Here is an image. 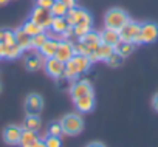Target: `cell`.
I'll use <instances>...</instances> for the list:
<instances>
[{"instance_id":"16","label":"cell","mask_w":158,"mask_h":147,"mask_svg":"<svg viewBox=\"0 0 158 147\" xmlns=\"http://www.w3.org/2000/svg\"><path fill=\"white\" fill-rule=\"evenodd\" d=\"M70 28H71V25L68 23L67 17H53V22H51L50 30H53L54 33H57L62 37H65V34L70 31Z\"/></svg>"},{"instance_id":"29","label":"cell","mask_w":158,"mask_h":147,"mask_svg":"<svg viewBox=\"0 0 158 147\" xmlns=\"http://www.w3.org/2000/svg\"><path fill=\"white\" fill-rule=\"evenodd\" d=\"M22 30H23V31H25L27 34H30L31 37H33L34 34H37V33L44 31V30H42V28H40V27H39L37 23H34V22H33L31 19H28V20H27V22H25V23L22 25Z\"/></svg>"},{"instance_id":"24","label":"cell","mask_w":158,"mask_h":147,"mask_svg":"<svg viewBox=\"0 0 158 147\" xmlns=\"http://www.w3.org/2000/svg\"><path fill=\"white\" fill-rule=\"evenodd\" d=\"M68 10L70 8L67 5H64L60 0H56V2L51 5V8H50V13H51L53 17H65L67 13H68Z\"/></svg>"},{"instance_id":"37","label":"cell","mask_w":158,"mask_h":147,"mask_svg":"<svg viewBox=\"0 0 158 147\" xmlns=\"http://www.w3.org/2000/svg\"><path fill=\"white\" fill-rule=\"evenodd\" d=\"M87 147H106L104 144H101V142H90Z\"/></svg>"},{"instance_id":"36","label":"cell","mask_w":158,"mask_h":147,"mask_svg":"<svg viewBox=\"0 0 158 147\" xmlns=\"http://www.w3.org/2000/svg\"><path fill=\"white\" fill-rule=\"evenodd\" d=\"M152 107H153L155 112H158V93L152 98Z\"/></svg>"},{"instance_id":"5","label":"cell","mask_w":158,"mask_h":147,"mask_svg":"<svg viewBox=\"0 0 158 147\" xmlns=\"http://www.w3.org/2000/svg\"><path fill=\"white\" fill-rule=\"evenodd\" d=\"M67 20L71 27L77 25V23H92V14L84 10V8H77V6H73L68 10L67 13Z\"/></svg>"},{"instance_id":"32","label":"cell","mask_w":158,"mask_h":147,"mask_svg":"<svg viewBox=\"0 0 158 147\" xmlns=\"http://www.w3.org/2000/svg\"><path fill=\"white\" fill-rule=\"evenodd\" d=\"M14 42V31L11 30H0V45H8Z\"/></svg>"},{"instance_id":"25","label":"cell","mask_w":158,"mask_h":147,"mask_svg":"<svg viewBox=\"0 0 158 147\" xmlns=\"http://www.w3.org/2000/svg\"><path fill=\"white\" fill-rule=\"evenodd\" d=\"M133 50H135V43H132V42H124V40H119V43L115 47V51L119 53L124 59H126L127 56H130V54L133 53Z\"/></svg>"},{"instance_id":"33","label":"cell","mask_w":158,"mask_h":147,"mask_svg":"<svg viewBox=\"0 0 158 147\" xmlns=\"http://www.w3.org/2000/svg\"><path fill=\"white\" fill-rule=\"evenodd\" d=\"M45 144H47V147H62L60 138L59 136H51V135H48L45 138Z\"/></svg>"},{"instance_id":"4","label":"cell","mask_w":158,"mask_h":147,"mask_svg":"<svg viewBox=\"0 0 158 147\" xmlns=\"http://www.w3.org/2000/svg\"><path fill=\"white\" fill-rule=\"evenodd\" d=\"M139 28H141V23L138 22H133V20H129L118 33H119V39L124 40V42H132V43H138V36H139Z\"/></svg>"},{"instance_id":"31","label":"cell","mask_w":158,"mask_h":147,"mask_svg":"<svg viewBox=\"0 0 158 147\" xmlns=\"http://www.w3.org/2000/svg\"><path fill=\"white\" fill-rule=\"evenodd\" d=\"M47 132H48V135H51V136H62V133H64V130H62V125H60V122L59 121H51L50 124H48V129H47Z\"/></svg>"},{"instance_id":"26","label":"cell","mask_w":158,"mask_h":147,"mask_svg":"<svg viewBox=\"0 0 158 147\" xmlns=\"http://www.w3.org/2000/svg\"><path fill=\"white\" fill-rule=\"evenodd\" d=\"M79 42H82V43H85V45H89V47H95V45H98V43H101V39H99V33H96V31H93V30H90L87 34H84L81 39H79Z\"/></svg>"},{"instance_id":"12","label":"cell","mask_w":158,"mask_h":147,"mask_svg":"<svg viewBox=\"0 0 158 147\" xmlns=\"http://www.w3.org/2000/svg\"><path fill=\"white\" fill-rule=\"evenodd\" d=\"M22 127L19 125H8L3 130V141L10 145H19L20 141V135H22Z\"/></svg>"},{"instance_id":"19","label":"cell","mask_w":158,"mask_h":147,"mask_svg":"<svg viewBox=\"0 0 158 147\" xmlns=\"http://www.w3.org/2000/svg\"><path fill=\"white\" fill-rule=\"evenodd\" d=\"M14 42L22 48V51H25V50H30V48H31V36H30V34H27L22 28H20V30H17V31H14Z\"/></svg>"},{"instance_id":"22","label":"cell","mask_w":158,"mask_h":147,"mask_svg":"<svg viewBox=\"0 0 158 147\" xmlns=\"http://www.w3.org/2000/svg\"><path fill=\"white\" fill-rule=\"evenodd\" d=\"M73 60L76 62V65H77V68H79V71H81V73H87L90 70L92 63H93L90 60V57L85 56V54H74L73 56Z\"/></svg>"},{"instance_id":"21","label":"cell","mask_w":158,"mask_h":147,"mask_svg":"<svg viewBox=\"0 0 158 147\" xmlns=\"http://www.w3.org/2000/svg\"><path fill=\"white\" fill-rule=\"evenodd\" d=\"M79 75H81V71H79V68H77L76 62L73 60V57H71L68 62H65V63H64V76H65L67 79L76 81V79L79 78Z\"/></svg>"},{"instance_id":"38","label":"cell","mask_w":158,"mask_h":147,"mask_svg":"<svg viewBox=\"0 0 158 147\" xmlns=\"http://www.w3.org/2000/svg\"><path fill=\"white\" fill-rule=\"evenodd\" d=\"M34 147H47V144H45V141H40V139H39V141L34 144Z\"/></svg>"},{"instance_id":"1","label":"cell","mask_w":158,"mask_h":147,"mask_svg":"<svg viewBox=\"0 0 158 147\" xmlns=\"http://www.w3.org/2000/svg\"><path fill=\"white\" fill-rule=\"evenodd\" d=\"M130 20L129 14L121 10V8H112L106 13V19H104V23H106V28H112V30H116L119 31L127 22Z\"/></svg>"},{"instance_id":"11","label":"cell","mask_w":158,"mask_h":147,"mask_svg":"<svg viewBox=\"0 0 158 147\" xmlns=\"http://www.w3.org/2000/svg\"><path fill=\"white\" fill-rule=\"evenodd\" d=\"M115 51L113 47L110 45H106V43H98L92 48V53H90V60L92 62H98V60H106L112 53Z\"/></svg>"},{"instance_id":"28","label":"cell","mask_w":158,"mask_h":147,"mask_svg":"<svg viewBox=\"0 0 158 147\" xmlns=\"http://www.w3.org/2000/svg\"><path fill=\"white\" fill-rule=\"evenodd\" d=\"M71 28H73V36L76 39H81L84 34H87L92 30V23H77V25H74Z\"/></svg>"},{"instance_id":"2","label":"cell","mask_w":158,"mask_h":147,"mask_svg":"<svg viewBox=\"0 0 158 147\" xmlns=\"http://www.w3.org/2000/svg\"><path fill=\"white\" fill-rule=\"evenodd\" d=\"M60 125H62V130H64L65 135H68V136H76V135H79V133L82 132V129H84V121H82V118L79 116V115L71 113V115H67V116L62 118Z\"/></svg>"},{"instance_id":"7","label":"cell","mask_w":158,"mask_h":147,"mask_svg":"<svg viewBox=\"0 0 158 147\" xmlns=\"http://www.w3.org/2000/svg\"><path fill=\"white\" fill-rule=\"evenodd\" d=\"M42 108H44V99H42L40 95L31 93V95L27 96V99H25V113L27 115L39 116Z\"/></svg>"},{"instance_id":"8","label":"cell","mask_w":158,"mask_h":147,"mask_svg":"<svg viewBox=\"0 0 158 147\" xmlns=\"http://www.w3.org/2000/svg\"><path fill=\"white\" fill-rule=\"evenodd\" d=\"M90 93H93V85H92L89 81H85V79L76 81V82L71 85V88H70V95H71L73 101L77 99V98H81V96L90 95Z\"/></svg>"},{"instance_id":"9","label":"cell","mask_w":158,"mask_h":147,"mask_svg":"<svg viewBox=\"0 0 158 147\" xmlns=\"http://www.w3.org/2000/svg\"><path fill=\"white\" fill-rule=\"evenodd\" d=\"M73 56H74V45H73L70 40H65V39L60 40L59 45H57V50H56L54 57L65 63V62H68Z\"/></svg>"},{"instance_id":"30","label":"cell","mask_w":158,"mask_h":147,"mask_svg":"<svg viewBox=\"0 0 158 147\" xmlns=\"http://www.w3.org/2000/svg\"><path fill=\"white\" fill-rule=\"evenodd\" d=\"M106 62H107V65L109 67H112V68H116V67H121L123 65V62H124V57L119 54V53H116V51H113L107 59H106Z\"/></svg>"},{"instance_id":"41","label":"cell","mask_w":158,"mask_h":147,"mask_svg":"<svg viewBox=\"0 0 158 147\" xmlns=\"http://www.w3.org/2000/svg\"><path fill=\"white\" fill-rule=\"evenodd\" d=\"M0 92H2V85H0Z\"/></svg>"},{"instance_id":"17","label":"cell","mask_w":158,"mask_h":147,"mask_svg":"<svg viewBox=\"0 0 158 147\" xmlns=\"http://www.w3.org/2000/svg\"><path fill=\"white\" fill-rule=\"evenodd\" d=\"M20 54H22V48L16 42L8 43V45H2V56H3V59L14 60V59L20 57Z\"/></svg>"},{"instance_id":"15","label":"cell","mask_w":158,"mask_h":147,"mask_svg":"<svg viewBox=\"0 0 158 147\" xmlns=\"http://www.w3.org/2000/svg\"><path fill=\"white\" fill-rule=\"evenodd\" d=\"M25 67H27V70L28 71H37L40 67H44V60H42V54L40 53H36V51H33V53H28L27 56H25Z\"/></svg>"},{"instance_id":"18","label":"cell","mask_w":158,"mask_h":147,"mask_svg":"<svg viewBox=\"0 0 158 147\" xmlns=\"http://www.w3.org/2000/svg\"><path fill=\"white\" fill-rule=\"evenodd\" d=\"M59 42H60V40H56V39H50V37H48V40H47V42L40 47V50H39V53L42 54V57H45V59L54 57Z\"/></svg>"},{"instance_id":"34","label":"cell","mask_w":158,"mask_h":147,"mask_svg":"<svg viewBox=\"0 0 158 147\" xmlns=\"http://www.w3.org/2000/svg\"><path fill=\"white\" fill-rule=\"evenodd\" d=\"M56 2V0H36V5L37 6H42V8H51V5Z\"/></svg>"},{"instance_id":"6","label":"cell","mask_w":158,"mask_h":147,"mask_svg":"<svg viewBox=\"0 0 158 147\" xmlns=\"http://www.w3.org/2000/svg\"><path fill=\"white\" fill-rule=\"evenodd\" d=\"M30 19H31L34 23H37L42 30L50 28V27H51V22H53V16H51L50 10H48V8H42V6H36V8L31 11Z\"/></svg>"},{"instance_id":"13","label":"cell","mask_w":158,"mask_h":147,"mask_svg":"<svg viewBox=\"0 0 158 147\" xmlns=\"http://www.w3.org/2000/svg\"><path fill=\"white\" fill-rule=\"evenodd\" d=\"M74 105H76L77 112H81V113H89V112H92V110L95 108V96H93V93L74 99Z\"/></svg>"},{"instance_id":"35","label":"cell","mask_w":158,"mask_h":147,"mask_svg":"<svg viewBox=\"0 0 158 147\" xmlns=\"http://www.w3.org/2000/svg\"><path fill=\"white\" fill-rule=\"evenodd\" d=\"M60 2H62L64 5H67L68 8H73V6H76V0H60Z\"/></svg>"},{"instance_id":"3","label":"cell","mask_w":158,"mask_h":147,"mask_svg":"<svg viewBox=\"0 0 158 147\" xmlns=\"http://www.w3.org/2000/svg\"><path fill=\"white\" fill-rule=\"evenodd\" d=\"M158 39V23L155 22H143L139 28L138 43H153Z\"/></svg>"},{"instance_id":"23","label":"cell","mask_w":158,"mask_h":147,"mask_svg":"<svg viewBox=\"0 0 158 147\" xmlns=\"http://www.w3.org/2000/svg\"><path fill=\"white\" fill-rule=\"evenodd\" d=\"M42 122H40V118L39 116H34V115H27L23 124H22V129L23 130H31V132H37L40 129Z\"/></svg>"},{"instance_id":"39","label":"cell","mask_w":158,"mask_h":147,"mask_svg":"<svg viewBox=\"0 0 158 147\" xmlns=\"http://www.w3.org/2000/svg\"><path fill=\"white\" fill-rule=\"evenodd\" d=\"M8 2H10V0H0V6H5Z\"/></svg>"},{"instance_id":"10","label":"cell","mask_w":158,"mask_h":147,"mask_svg":"<svg viewBox=\"0 0 158 147\" xmlns=\"http://www.w3.org/2000/svg\"><path fill=\"white\" fill-rule=\"evenodd\" d=\"M44 68H45V71L48 73L51 78H60V76H64V62H60L56 57L45 59Z\"/></svg>"},{"instance_id":"40","label":"cell","mask_w":158,"mask_h":147,"mask_svg":"<svg viewBox=\"0 0 158 147\" xmlns=\"http://www.w3.org/2000/svg\"><path fill=\"white\" fill-rule=\"evenodd\" d=\"M0 59H3V56H2V45H0Z\"/></svg>"},{"instance_id":"14","label":"cell","mask_w":158,"mask_h":147,"mask_svg":"<svg viewBox=\"0 0 158 147\" xmlns=\"http://www.w3.org/2000/svg\"><path fill=\"white\" fill-rule=\"evenodd\" d=\"M99 39H101V43H106V45H110V47H116L119 43V33L116 30H112V28H106L99 33Z\"/></svg>"},{"instance_id":"20","label":"cell","mask_w":158,"mask_h":147,"mask_svg":"<svg viewBox=\"0 0 158 147\" xmlns=\"http://www.w3.org/2000/svg\"><path fill=\"white\" fill-rule=\"evenodd\" d=\"M39 141L37 132H31V130H22L20 135V141L19 145L20 147H34V144Z\"/></svg>"},{"instance_id":"27","label":"cell","mask_w":158,"mask_h":147,"mask_svg":"<svg viewBox=\"0 0 158 147\" xmlns=\"http://www.w3.org/2000/svg\"><path fill=\"white\" fill-rule=\"evenodd\" d=\"M47 40H48V34H47L45 30H44V31H40V33H37V34H34V36L31 37V48L40 50V47H42Z\"/></svg>"}]
</instances>
